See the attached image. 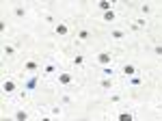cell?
I'll use <instances>...</instances> for the list:
<instances>
[{"mask_svg": "<svg viewBox=\"0 0 162 121\" xmlns=\"http://www.w3.org/2000/svg\"><path fill=\"white\" fill-rule=\"evenodd\" d=\"M4 54H15V50H13V45H4Z\"/></svg>", "mask_w": 162, "mask_h": 121, "instance_id": "5bb4252c", "label": "cell"}, {"mask_svg": "<svg viewBox=\"0 0 162 121\" xmlns=\"http://www.w3.org/2000/svg\"><path fill=\"white\" fill-rule=\"evenodd\" d=\"M78 121H87V119H78Z\"/></svg>", "mask_w": 162, "mask_h": 121, "instance_id": "ffe728a7", "label": "cell"}, {"mask_svg": "<svg viewBox=\"0 0 162 121\" xmlns=\"http://www.w3.org/2000/svg\"><path fill=\"white\" fill-rule=\"evenodd\" d=\"M104 19H106V22H112V19H115V11H108V13H104Z\"/></svg>", "mask_w": 162, "mask_h": 121, "instance_id": "8fae6325", "label": "cell"}, {"mask_svg": "<svg viewBox=\"0 0 162 121\" xmlns=\"http://www.w3.org/2000/svg\"><path fill=\"white\" fill-rule=\"evenodd\" d=\"M59 82H61V84H69V82H72V73L61 71V73H59Z\"/></svg>", "mask_w": 162, "mask_h": 121, "instance_id": "7a4b0ae2", "label": "cell"}, {"mask_svg": "<svg viewBox=\"0 0 162 121\" xmlns=\"http://www.w3.org/2000/svg\"><path fill=\"white\" fill-rule=\"evenodd\" d=\"M119 121H132V115L130 112H121V115H119Z\"/></svg>", "mask_w": 162, "mask_h": 121, "instance_id": "9c48e42d", "label": "cell"}, {"mask_svg": "<svg viewBox=\"0 0 162 121\" xmlns=\"http://www.w3.org/2000/svg\"><path fill=\"white\" fill-rule=\"evenodd\" d=\"M123 73H125V76H134V73H136V67L134 65H125L123 67Z\"/></svg>", "mask_w": 162, "mask_h": 121, "instance_id": "8992f818", "label": "cell"}, {"mask_svg": "<svg viewBox=\"0 0 162 121\" xmlns=\"http://www.w3.org/2000/svg\"><path fill=\"white\" fill-rule=\"evenodd\" d=\"M153 52H156L158 56H162V45H156V48H153Z\"/></svg>", "mask_w": 162, "mask_h": 121, "instance_id": "ac0fdd59", "label": "cell"}, {"mask_svg": "<svg viewBox=\"0 0 162 121\" xmlns=\"http://www.w3.org/2000/svg\"><path fill=\"white\" fill-rule=\"evenodd\" d=\"M15 121H28V112L26 110H17L15 112Z\"/></svg>", "mask_w": 162, "mask_h": 121, "instance_id": "5b68a950", "label": "cell"}, {"mask_svg": "<svg viewBox=\"0 0 162 121\" xmlns=\"http://www.w3.org/2000/svg\"><path fill=\"white\" fill-rule=\"evenodd\" d=\"M78 39H89V30H78Z\"/></svg>", "mask_w": 162, "mask_h": 121, "instance_id": "7c38bea8", "label": "cell"}, {"mask_svg": "<svg viewBox=\"0 0 162 121\" xmlns=\"http://www.w3.org/2000/svg\"><path fill=\"white\" fill-rule=\"evenodd\" d=\"M82 60H84V56H82V54H76V58H74V65H82Z\"/></svg>", "mask_w": 162, "mask_h": 121, "instance_id": "4fadbf2b", "label": "cell"}, {"mask_svg": "<svg viewBox=\"0 0 162 121\" xmlns=\"http://www.w3.org/2000/svg\"><path fill=\"white\" fill-rule=\"evenodd\" d=\"M100 9H102L104 13H108V11H112V9H110V2H108V0H102V2H100Z\"/></svg>", "mask_w": 162, "mask_h": 121, "instance_id": "ba28073f", "label": "cell"}, {"mask_svg": "<svg viewBox=\"0 0 162 121\" xmlns=\"http://www.w3.org/2000/svg\"><path fill=\"white\" fill-rule=\"evenodd\" d=\"M102 73H104V76H110V73H112V67H110V65H108V67H104Z\"/></svg>", "mask_w": 162, "mask_h": 121, "instance_id": "2e32d148", "label": "cell"}, {"mask_svg": "<svg viewBox=\"0 0 162 121\" xmlns=\"http://www.w3.org/2000/svg\"><path fill=\"white\" fill-rule=\"evenodd\" d=\"M97 60H100L104 67H108V65H110V54H108V52H102V54L97 56Z\"/></svg>", "mask_w": 162, "mask_h": 121, "instance_id": "3957f363", "label": "cell"}, {"mask_svg": "<svg viewBox=\"0 0 162 121\" xmlns=\"http://www.w3.org/2000/svg\"><path fill=\"white\" fill-rule=\"evenodd\" d=\"M2 121H15V119H9V117H4V119H2Z\"/></svg>", "mask_w": 162, "mask_h": 121, "instance_id": "d6986e66", "label": "cell"}, {"mask_svg": "<svg viewBox=\"0 0 162 121\" xmlns=\"http://www.w3.org/2000/svg\"><path fill=\"white\" fill-rule=\"evenodd\" d=\"M35 84H37V78L28 80V82H26V89H28V91H33V89H35Z\"/></svg>", "mask_w": 162, "mask_h": 121, "instance_id": "30bf717a", "label": "cell"}, {"mask_svg": "<svg viewBox=\"0 0 162 121\" xmlns=\"http://www.w3.org/2000/svg\"><path fill=\"white\" fill-rule=\"evenodd\" d=\"M69 32V28H67V24H56V35H63L65 37Z\"/></svg>", "mask_w": 162, "mask_h": 121, "instance_id": "277c9868", "label": "cell"}, {"mask_svg": "<svg viewBox=\"0 0 162 121\" xmlns=\"http://www.w3.org/2000/svg\"><path fill=\"white\" fill-rule=\"evenodd\" d=\"M110 37H112V39H121V37H123V32H121V30H112V35H110Z\"/></svg>", "mask_w": 162, "mask_h": 121, "instance_id": "9a60e30c", "label": "cell"}, {"mask_svg": "<svg viewBox=\"0 0 162 121\" xmlns=\"http://www.w3.org/2000/svg\"><path fill=\"white\" fill-rule=\"evenodd\" d=\"M37 69V63L35 60H28V63H24V71H35Z\"/></svg>", "mask_w": 162, "mask_h": 121, "instance_id": "52a82bcc", "label": "cell"}, {"mask_svg": "<svg viewBox=\"0 0 162 121\" xmlns=\"http://www.w3.org/2000/svg\"><path fill=\"white\" fill-rule=\"evenodd\" d=\"M2 91L4 93H13L15 91V82H13V80H4L2 82Z\"/></svg>", "mask_w": 162, "mask_h": 121, "instance_id": "6da1fadb", "label": "cell"}, {"mask_svg": "<svg viewBox=\"0 0 162 121\" xmlns=\"http://www.w3.org/2000/svg\"><path fill=\"white\" fill-rule=\"evenodd\" d=\"M102 86H104V89H110L112 84H110V80H102Z\"/></svg>", "mask_w": 162, "mask_h": 121, "instance_id": "e0dca14e", "label": "cell"}]
</instances>
